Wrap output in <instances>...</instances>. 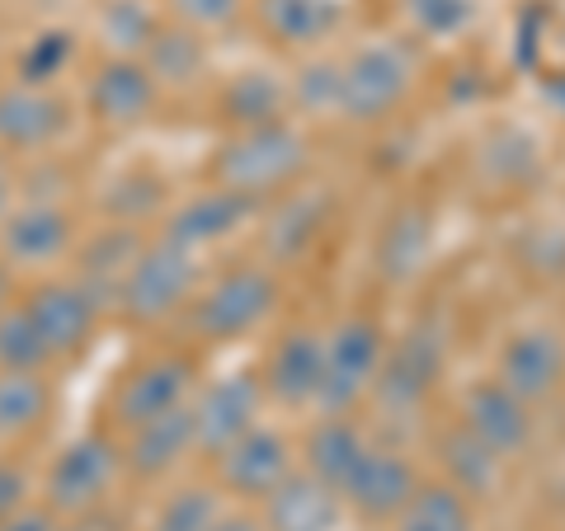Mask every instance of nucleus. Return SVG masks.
Returning a JSON list of instances; mask_svg holds the SVG:
<instances>
[{"instance_id":"41","label":"nucleus","mask_w":565,"mask_h":531,"mask_svg":"<svg viewBox=\"0 0 565 531\" xmlns=\"http://www.w3.org/2000/svg\"><path fill=\"white\" fill-rule=\"evenodd\" d=\"M523 263L527 269H537V273H546V278H561L565 273V231L561 226H542V231L527 236Z\"/></svg>"},{"instance_id":"24","label":"nucleus","mask_w":565,"mask_h":531,"mask_svg":"<svg viewBox=\"0 0 565 531\" xmlns=\"http://www.w3.org/2000/svg\"><path fill=\"white\" fill-rule=\"evenodd\" d=\"M330 221V193H288L278 207L269 226H264V259L274 263H297L316 250Z\"/></svg>"},{"instance_id":"5","label":"nucleus","mask_w":565,"mask_h":531,"mask_svg":"<svg viewBox=\"0 0 565 531\" xmlns=\"http://www.w3.org/2000/svg\"><path fill=\"white\" fill-rule=\"evenodd\" d=\"M118 470H122V442H114V433H81L52 456L39 503H47L62 522L85 518V512H95L109 499Z\"/></svg>"},{"instance_id":"47","label":"nucleus","mask_w":565,"mask_h":531,"mask_svg":"<svg viewBox=\"0 0 565 531\" xmlns=\"http://www.w3.org/2000/svg\"><path fill=\"white\" fill-rule=\"evenodd\" d=\"M57 531H95V527H90V522H76V518H71V527H66V522H62V527H57Z\"/></svg>"},{"instance_id":"4","label":"nucleus","mask_w":565,"mask_h":531,"mask_svg":"<svg viewBox=\"0 0 565 531\" xmlns=\"http://www.w3.org/2000/svg\"><path fill=\"white\" fill-rule=\"evenodd\" d=\"M199 254L184 250V245H174V240H147V250L137 254L132 263V273L128 282H122V292L114 301V311L122 315L128 325H141V329H156V325H166L174 321L193 292H199Z\"/></svg>"},{"instance_id":"20","label":"nucleus","mask_w":565,"mask_h":531,"mask_svg":"<svg viewBox=\"0 0 565 531\" xmlns=\"http://www.w3.org/2000/svg\"><path fill=\"white\" fill-rule=\"evenodd\" d=\"M141 250H147V236H141V226H128V221H109L104 231H95L85 245L71 250L76 254V282L95 296L99 311H109L118 301Z\"/></svg>"},{"instance_id":"37","label":"nucleus","mask_w":565,"mask_h":531,"mask_svg":"<svg viewBox=\"0 0 565 531\" xmlns=\"http://www.w3.org/2000/svg\"><path fill=\"white\" fill-rule=\"evenodd\" d=\"M288 104H292V109H302L307 118L340 113V66H334V62L297 66V76L288 80Z\"/></svg>"},{"instance_id":"10","label":"nucleus","mask_w":565,"mask_h":531,"mask_svg":"<svg viewBox=\"0 0 565 531\" xmlns=\"http://www.w3.org/2000/svg\"><path fill=\"white\" fill-rule=\"evenodd\" d=\"M24 311L39 339L47 344L52 362H76L85 348L95 344V329H99V306L95 296L81 288L76 278H47L39 288H29L24 296Z\"/></svg>"},{"instance_id":"14","label":"nucleus","mask_w":565,"mask_h":531,"mask_svg":"<svg viewBox=\"0 0 565 531\" xmlns=\"http://www.w3.org/2000/svg\"><path fill=\"white\" fill-rule=\"evenodd\" d=\"M259 212H264V203L250 198V193L212 184V188L193 193V198H184L180 207L166 212V231L161 236L199 254V250H212V245H222V240H232L236 231H245Z\"/></svg>"},{"instance_id":"46","label":"nucleus","mask_w":565,"mask_h":531,"mask_svg":"<svg viewBox=\"0 0 565 531\" xmlns=\"http://www.w3.org/2000/svg\"><path fill=\"white\" fill-rule=\"evenodd\" d=\"M14 301H20V296H14V269L0 259V311H10Z\"/></svg>"},{"instance_id":"2","label":"nucleus","mask_w":565,"mask_h":531,"mask_svg":"<svg viewBox=\"0 0 565 531\" xmlns=\"http://www.w3.org/2000/svg\"><path fill=\"white\" fill-rule=\"evenodd\" d=\"M278 296L282 288L269 263H236V269L217 273L207 288L193 292V301L184 306L189 334L199 344H236L278 311Z\"/></svg>"},{"instance_id":"38","label":"nucleus","mask_w":565,"mask_h":531,"mask_svg":"<svg viewBox=\"0 0 565 531\" xmlns=\"http://www.w3.org/2000/svg\"><path fill=\"white\" fill-rule=\"evenodd\" d=\"M405 6L429 39H457L476 20V0H405Z\"/></svg>"},{"instance_id":"35","label":"nucleus","mask_w":565,"mask_h":531,"mask_svg":"<svg viewBox=\"0 0 565 531\" xmlns=\"http://www.w3.org/2000/svg\"><path fill=\"white\" fill-rule=\"evenodd\" d=\"M217 518H222L217 485H180L161 499L147 531H207Z\"/></svg>"},{"instance_id":"12","label":"nucleus","mask_w":565,"mask_h":531,"mask_svg":"<svg viewBox=\"0 0 565 531\" xmlns=\"http://www.w3.org/2000/svg\"><path fill=\"white\" fill-rule=\"evenodd\" d=\"M71 128V109L43 85H0V155H43Z\"/></svg>"},{"instance_id":"19","label":"nucleus","mask_w":565,"mask_h":531,"mask_svg":"<svg viewBox=\"0 0 565 531\" xmlns=\"http://www.w3.org/2000/svg\"><path fill=\"white\" fill-rule=\"evenodd\" d=\"M321 362H326V334H316V329H288L269 348V358H264V367H259L264 400L282 404V410H307V404H316Z\"/></svg>"},{"instance_id":"3","label":"nucleus","mask_w":565,"mask_h":531,"mask_svg":"<svg viewBox=\"0 0 565 531\" xmlns=\"http://www.w3.org/2000/svg\"><path fill=\"white\" fill-rule=\"evenodd\" d=\"M444 371H448V329L434 315H419L382 353V367H377V381L367 391V400L377 404L382 419H411L429 404Z\"/></svg>"},{"instance_id":"25","label":"nucleus","mask_w":565,"mask_h":531,"mask_svg":"<svg viewBox=\"0 0 565 531\" xmlns=\"http://www.w3.org/2000/svg\"><path fill=\"white\" fill-rule=\"evenodd\" d=\"M367 447V437L359 433V423L349 414H321V423H311V433L297 447V466L316 480H326L330 489H340L349 480V470L359 466V456Z\"/></svg>"},{"instance_id":"6","label":"nucleus","mask_w":565,"mask_h":531,"mask_svg":"<svg viewBox=\"0 0 565 531\" xmlns=\"http://www.w3.org/2000/svg\"><path fill=\"white\" fill-rule=\"evenodd\" d=\"M386 353V334L373 315H349V321L326 334V362H321V386H316V410L321 414H349L363 404L377 381Z\"/></svg>"},{"instance_id":"27","label":"nucleus","mask_w":565,"mask_h":531,"mask_svg":"<svg viewBox=\"0 0 565 531\" xmlns=\"http://www.w3.org/2000/svg\"><path fill=\"white\" fill-rule=\"evenodd\" d=\"M438 462H444V480L457 494H467V499H490V494L500 489L504 462L481 437H471L462 423H457V429H444V437H438Z\"/></svg>"},{"instance_id":"9","label":"nucleus","mask_w":565,"mask_h":531,"mask_svg":"<svg viewBox=\"0 0 565 531\" xmlns=\"http://www.w3.org/2000/svg\"><path fill=\"white\" fill-rule=\"evenodd\" d=\"M264 386L259 371L241 367L226 377L207 381L199 395H189V414H193V452L203 456H222L241 433H250L264 410Z\"/></svg>"},{"instance_id":"28","label":"nucleus","mask_w":565,"mask_h":531,"mask_svg":"<svg viewBox=\"0 0 565 531\" xmlns=\"http://www.w3.org/2000/svg\"><path fill=\"white\" fill-rule=\"evenodd\" d=\"M340 0H259V24L282 47H316L340 29Z\"/></svg>"},{"instance_id":"39","label":"nucleus","mask_w":565,"mask_h":531,"mask_svg":"<svg viewBox=\"0 0 565 531\" xmlns=\"http://www.w3.org/2000/svg\"><path fill=\"white\" fill-rule=\"evenodd\" d=\"M486 161L494 165V174H500V184H523L527 174L537 170V151L523 132H500L486 147Z\"/></svg>"},{"instance_id":"30","label":"nucleus","mask_w":565,"mask_h":531,"mask_svg":"<svg viewBox=\"0 0 565 531\" xmlns=\"http://www.w3.org/2000/svg\"><path fill=\"white\" fill-rule=\"evenodd\" d=\"M52 419V381L43 371H0V442H24Z\"/></svg>"},{"instance_id":"8","label":"nucleus","mask_w":565,"mask_h":531,"mask_svg":"<svg viewBox=\"0 0 565 531\" xmlns=\"http://www.w3.org/2000/svg\"><path fill=\"white\" fill-rule=\"evenodd\" d=\"M189 395H193V358H184V353H156V358H141L137 367L122 371L104 410H109V423L118 433H132L141 423L189 404Z\"/></svg>"},{"instance_id":"15","label":"nucleus","mask_w":565,"mask_h":531,"mask_svg":"<svg viewBox=\"0 0 565 531\" xmlns=\"http://www.w3.org/2000/svg\"><path fill=\"white\" fill-rule=\"evenodd\" d=\"M415 489H419V470L411 456H401L392 447H363L359 466L340 485V499L363 522H396V512L411 503Z\"/></svg>"},{"instance_id":"32","label":"nucleus","mask_w":565,"mask_h":531,"mask_svg":"<svg viewBox=\"0 0 565 531\" xmlns=\"http://www.w3.org/2000/svg\"><path fill=\"white\" fill-rule=\"evenodd\" d=\"M95 29L109 57H141L147 43L161 33V14L151 0H99Z\"/></svg>"},{"instance_id":"1","label":"nucleus","mask_w":565,"mask_h":531,"mask_svg":"<svg viewBox=\"0 0 565 531\" xmlns=\"http://www.w3.org/2000/svg\"><path fill=\"white\" fill-rule=\"evenodd\" d=\"M307 137L292 128L288 118L264 122V128H241L232 132L212 155V184L250 193V198H274V193H288L297 180L307 174Z\"/></svg>"},{"instance_id":"43","label":"nucleus","mask_w":565,"mask_h":531,"mask_svg":"<svg viewBox=\"0 0 565 531\" xmlns=\"http://www.w3.org/2000/svg\"><path fill=\"white\" fill-rule=\"evenodd\" d=\"M57 527H62V518L47 503H24V508H14L10 518H0V531H57Z\"/></svg>"},{"instance_id":"23","label":"nucleus","mask_w":565,"mask_h":531,"mask_svg":"<svg viewBox=\"0 0 565 531\" xmlns=\"http://www.w3.org/2000/svg\"><path fill=\"white\" fill-rule=\"evenodd\" d=\"M193 452V414L189 404L170 410L161 419L141 423V429L122 433V470L132 480H166V475Z\"/></svg>"},{"instance_id":"42","label":"nucleus","mask_w":565,"mask_h":531,"mask_svg":"<svg viewBox=\"0 0 565 531\" xmlns=\"http://www.w3.org/2000/svg\"><path fill=\"white\" fill-rule=\"evenodd\" d=\"M29 489H33V480L20 462H0V518H10L14 508H24Z\"/></svg>"},{"instance_id":"48","label":"nucleus","mask_w":565,"mask_h":531,"mask_svg":"<svg viewBox=\"0 0 565 531\" xmlns=\"http://www.w3.org/2000/svg\"><path fill=\"white\" fill-rule=\"evenodd\" d=\"M95 531H109V527H95Z\"/></svg>"},{"instance_id":"16","label":"nucleus","mask_w":565,"mask_h":531,"mask_svg":"<svg viewBox=\"0 0 565 531\" xmlns=\"http://www.w3.org/2000/svg\"><path fill=\"white\" fill-rule=\"evenodd\" d=\"M494 381L509 386L519 400H552L565 386V339L556 329H519L500 344Z\"/></svg>"},{"instance_id":"40","label":"nucleus","mask_w":565,"mask_h":531,"mask_svg":"<svg viewBox=\"0 0 565 531\" xmlns=\"http://www.w3.org/2000/svg\"><path fill=\"white\" fill-rule=\"evenodd\" d=\"M245 0H170V14L189 29L212 33V29H226L241 14Z\"/></svg>"},{"instance_id":"33","label":"nucleus","mask_w":565,"mask_h":531,"mask_svg":"<svg viewBox=\"0 0 565 531\" xmlns=\"http://www.w3.org/2000/svg\"><path fill=\"white\" fill-rule=\"evenodd\" d=\"M71 62H76V33L71 29H39L20 52H14V80L52 90V85L71 71Z\"/></svg>"},{"instance_id":"22","label":"nucleus","mask_w":565,"mask_h":531,"mask_svg":"<svg viewBox=\"0 0 565 531\" xmlns=\"http://www.w3.org/2000/svg\"><path fill=\"white\" fill-rule=\"evenodd\" d=\"M434 212L424 203H405L396 207L392 217H386L382 236H377V273L382 282H392V288H405V282H415L424 269H429V254H434Z\"/></svg>"},{"instance_id":"31","label":"nucleus","mask_w":565,"mask_h":531,"mask_svg":"<svg viewBox=\"0 0 565 531\" xmlns=\"http://www.w3.org/2000/svg\"><path fill=\"white\" fill-rule=\"evenodd\" d=\"M396 531H476V508L448 480H419L411 503L396 512Z\"/></svg>"},{"instance_id":"34","label":"nucleus","mask_w":565,"mask_h":531,"mask_svg":"<svg viewBox=\"0 0 565 531\" xmlns=\"http://www.w3.org/2000/svg\"><path fill=\"white\" fill-rule=\"evenodd\" d=\"M104 212H109V221H128V226L151 221L156 212H166V180L151 170L118 174L109 193H104Z\"/></svg>"},{"instance_id":"7","label":"nucleus","mask_w":565,"mask_h":531,"mask_svg":"<svg viewBox=\"0 0 565 531\" xmlns=\"http://www.w3.org/2000/svg\"><path fill=\"white\" fill-rule=\"evenodd\" d=\"M415 85L411 52L396 43H367L340 66V118L382 122L392 118Z\"/></svg>"},{"instance_id":"29","label":"nucleus","mask_w":565,"mask_h":531,"mask_svg":"<svg viewBox=\"0 0 565 531\" xmlns=\"http://www.w3.org/2000/svg\"><path fill=\"white\" fill-rule=\"evenodd\" d=\"M217 109L236 132L264 128V122H278L288 113V85H282L274 71H236V76L222 85Z\"/></svg>"},{"instance_id":"11","label":"nucleus","mask_w":565,"mask_h":531,"mask_svg":"<svg viewBox=\"0 0 565 531\" xmlns=\"http://www.w3.org/2000/svg\"><path fill=\"white\" fill-rule=\"evenodd\" d=\"M212 462H217V489H226L232 499L259 503L297 470V447L288 433L255 423L250 433H241L232 447L222 456H212Z\"/></svg>"},{"instance_id":"13","label":"nucleus","mask_w":565,"mask_h":531,"mask_svg":"<svg viewBox=\"0 0 565 531\" xmlns=\"http://www.w3.org/2000/svg\"><path fill=\"white\" fill-rule=\"evenodd\" d=\"M71 250H76V221L57 203L24 198L0 221V259L10 269H52Z\"/></svg>"},{"instance_id":"45","label":"nucleus","mask_w":565,"mask_h":531,"mask_svg":"<svg viewBox=\"0 0 565 531\" xmlns=\"http://www.w3.org/2000/svg\"><path fill=\"white\" fill-rule=\"evenodd\" d=\"M207 531H264V522H259V512H222Z\"/></svg>"},{"instance_id":"21","label":"nucleus","mask_w":565,"mask_h":531,"mask_svg":"<svg viewBox=\"0 0 565 531\" xmlns=\"http://www.w3.org/2000/svg\"><path fill=\"white\" fill-rule=\"evenodd\" d=\"M259 522L264 531H340L344 499L340 489H330L326 480L297 466L269 499H259Z\"/></svg>"},{"instance_id":"36","label":"nucleus","mask_w":565,"mask_h":531,"mask_svg":"<svg viewBox=\"0 0 565 531\" xmlns=\"http://www.w3.org/2000/svg\"><path fill=\"white\" fill-rule=\"evenodd\" d=\"M52 353L33 329L24 301H14L10 311H0V371H47Z\"/></svg>"},{"instance_id":"44","label":"nucleus","mask_w":565,"mask_h":531,"mask_svg":"<svg viewBox=\"0 0 565 531\" xmlns=\"http://www.w3.org/2000/svg\"><path fill=\"white\" fill-rule=\"evenodd\" d=\"M14 193H20V174H14V170H10V161H6V155H0V221L10 217Z\"/></svg>"},{"instance_id":"18","label":"nucleus","mask_w":565,"mask_h":531,"mask_svg":"<svg viewBox=\"0 0 565 531\" xmlns=\"http://www.w3.org/2000/svg\"><path fill=\"white\" fill-rule=\"evenodd\" d=\"M156 99H161V85L151 80L141 57H104L85 80V109L104 128H137L156 113Z\"/></svg>"},{"instance_id":"17","label":"nucleus","mask_w":565,"mask_h":531,"mask_svg":"<svg viewBox=\"0 0 565 531\" xmlns=\"http://www.w3.org/2000/svg\"><path fill=\"white\" fill-rule=\"evenodd\" d=\"M462 429L471 437H481L500 462H509V456H523L527 447H533V404L519 400L509 386H500L494 377H486V381L467 386Z\"/></svg>"},{"instance_id":"26","label":"nucleus","mask_w":565,"mask_h":531,"mask_svg":"<svg viewBox=\"0 0 565 531\" xmlns=\"http://www.w3.org/2000/svg\"><path fill=\"white\" fill-rule=\"evenodd\" d=\"M141 66L151 71V80L170 85V90H189L207 76V39L189 24H161V33L141 52Z\"/></svg>"}]
</instances>
